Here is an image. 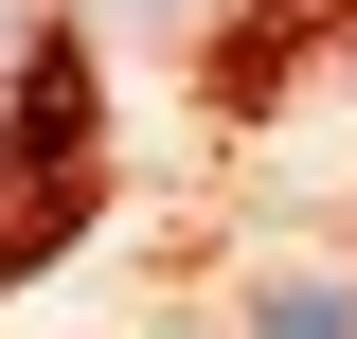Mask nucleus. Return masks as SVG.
Listing matches in <instances>:
<instances>
[{
    "label": "nucleus",
    "instance_id": "2",
    "mask_svg": "<svg viewBox=\"0 0 357 339\" xmlns=\"http://www.w3.org/2000/svg\"><path fill=\"white\" fill-rule=\"evenodd\" d=\"M89 18H126V36H197L215 0H89Z\"/></svg>",
    "mask_w": 357,
    "mask_h": 339
},
{
    "label": "nucleus",
    "instance_id": "1",
    "mask_svg": "<svg viewBox=\"0 0 357 339\" xmlns=\"http://www.w3.org/2000/svg\"><path fill=\"white\" fill-rule=\"evenodd\" d=\"M232 322H250V339H357V286H340V268H268Z\"/></svg>",
    "mask_w": 357,
    "mask_h": 339
},
{
    "label": "nucleus",
    "instance_id": "3",
    "mask_svg": "<svg viewBox=\"0 0 357 339\" xmlns=\"http://www.w3.org/2000/svg\"><path fill=\"white\" fill-rule=\"evenodd\" d=\"M36 54H54V18H36V0H0V89L36 72Z\"/></svg>",
    "mask_w": 357,
    "mask_h": 339
}]
</instances>
